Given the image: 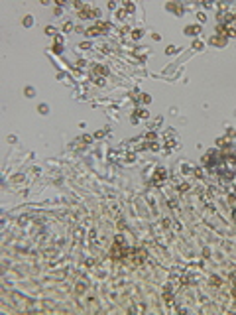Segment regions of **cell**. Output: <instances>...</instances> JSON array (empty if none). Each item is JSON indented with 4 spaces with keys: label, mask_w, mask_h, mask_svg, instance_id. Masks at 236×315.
Segmentation results:
<instances>
[{
    "label": "cell",
    "mask_w": 236,
    "mask_h": 315,
    "mask_svg": "<svg viewBox=\"0 0 236 315\" xmlns=\"http://www.w3.org/2000/svg\"><path fill=\"white\" fill-rule=\"evenodd\" d=\"M163 179H165V172L163 169H158V172H155V177H154V183H162Z\"/></svg>",
    "instance_id": "1"
}]
</instances>
